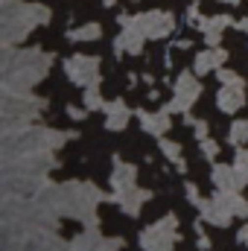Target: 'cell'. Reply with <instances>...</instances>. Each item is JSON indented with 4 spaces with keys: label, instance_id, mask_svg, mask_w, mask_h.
<instances>
[{
    "label": "cell",
    "instance_id": "28",
    "mask_svg": "<svg viewBox=\"0 0 248 251\" xmlns=\"http://www.w3.org/2000/svg\"><path fill=\"white\" fill-rule=\"evenodd\" d=\"M187 199H190V201H193V204H196V207H198V204H201V201H204V199H201V196H198V187H196V184H187Z\"/></svg>",
    "mask_w": 248,
    "mask_h": 251
},
{
    "label": "cell",
    "instance_id": "4",
    "mask_svg": "<svg viewBox=\"0 0 248 251\" xmlns=\"http://www.w3.org/2000/svg\"><path fill=\"white\" fill-rule=\"evenodd\" d=\"M178 219L175 213H167L164 219H158L155 225H149L140 234V249L143 251H173V246L178 243Z\"/></svg>",
    "mask_w": 248,
    "mask_h": 251
},
{
    "label": "cell",
    "instance_id": "5",
    "mask_svg": "<svg viewBox=\"0 0 248 251\" xmlns=\"http://www.w3.org/2000/svg\"><path fill=\"white\" fill-rule=\"evenodd\" d=\"M64 73L73 85H99V59L97 56H70L64 62Z\"/></svg>",
    "mask_w": 248,
    "mask_h": 251
},
{
    "label": "cell",
    "instance_id": "29",
    "mask_svg": "<svg viewBox=\"0 0 248 251\" xmlns=\"http://www.w3.org/2000/svg\"><path fill=\"white\" fill-rule=\"evenodd\" d=\"M187 21L190 24H198L201 18H198V3H190V9H187Z\"/></svg>",
    "mask_w": 248,
    "mask_h": 251
},
{
    "label": "cell",
    "instance_id": "21",
    "mask_svg": "<svg viewBox=\"0 0 248 251\" xmlns=\"http://www.w3.org/2000/svg\"><path fill=\"white\" fill-rule=\"evenodd\" d=\"M161 152H164V158H170L178 170H184V161H181V146L175 143V140H167V137H161V146H158Z\"/></svg>",
    "mask_w": 248,
    "mask_h": 251
},
{
    "label": "cell",
    "instance_id": "18",
    "mask_svg": "<svg viewBox=\"0 0 248 251\" xmlns=\"http://www.w3.org/2000/svg\"><path fill=\"white\" fill-rule=\"evenodd\" d=\"M134 176H137V170H134L131 164H123L120 158H114V173H111V184H114V190L131 187V184H134Z\"/></svg>",
    "mask_w": 248,
    "mask_h": 251
},
{
    "label": "cell",
    "instance_id": "8",
    "mask_svg": "<svg viewBox=\"0 0 248 251\" xmlns=\"http://www.w3.org/2000/svg\"><path fill=\"white\" fill-rule=\"evenodd\" d=\"M117 24L123 26V32L117 35V41H114V53L120 56V53H131V56H140V50H143V32H140V26L131 21V15H120L117 18Z\"/></svg>",
    "mask_w": 248,
    "mask_h": 251
},
{
    "label": "cell",
    "instance_id": "23",
    "mask_svg": "<svg viewBox=\"0 0 248 251\" xmlns=\"http://www.w3.org/2000/svg\"><path fill=\"white\" fill-rule=\"evenodd\" d=\"M228 140L234 143V146H243L248 140V120H237V123L231 126V131H228Z\"/></svg>",
    "mask_w": 248,
    "mask_h": 251
},
{
    "label": "cell",
    "instance_id": "14",
    "mask_svg": "<svg viewBox=\"0 0 248 251\" xmlns=\"http://www.w3.org/2000/svg\"><path fill=\"white\" fill-rule=\"evenodd\" d=\"M216 102L225 114H234L246 105V88L243 85H222V91L216 94Z\"/></svg>",
    "mask_w": 248,
    "mask_h": 251
},
{
    "label": "cell",
    "instance_id": "16",
    "mask_svg": "<svg viewBox=\"0 0 248 251\" xmlns=\"http://www.w3.org/2000/svg\"><path fill=\"white\" fill-rule=\"evenodd\" d=\"M102 108H105V128H111V131H123L125 123H128V117H131L128 105H125L123 100H114V102H105Z\"/></svg>",
    "mask_w": 248,
    "mask_h": 251
},
{
    "label": "cell",
    "instance_id": "17",
    "mask_svg": "<svg viewBox=\"0 0 248 251\" xmlns=\"http://www.w3.org/2000/svg\"><path fill=\"white\" fill-rule=\"evenodd\" d=\"M228 59V53L222 50V47H207V50H201L198 56H196V73L198 76H204V73H210V70H219L222 64Z\"/></svg>",
    "mask_w": 248,
    "mask_h": 251
},
{
    "label": "cell",
    "instance_id": "33",
    "mask_svg": "<svg viewBox=\"0 0 248 251\" xmlns=\"http://www.w3.org/2000/svg\"><path fill=\"white\" fill-rule=\"evenodd\" d=\"M102 3H105V6H114V3H117V0H102Z\"/></svg>",
    "mask_w": 248,
    "mask_h": 251
},
{
    "label": "cell",
    "instance_id": "32",
    "mask_svg": "<svg viewBox=\"0 0 248 251\" xmlns=\"http://www.w3.org/2000/svg\"><path fill=\"white\" fill-rule=\"evenodd\" d=\"M237 29H243V32H248V18H246V21H240V24H237Z\"/></svg>",
    "mask_w": 248,
    "mask_h": 251
},
{
    "label": "cell",
    "instance_id": "1",
    "mask_svg": "<svg viewBox=\"0 0 248 251\" xmlns=\"http://www.w3.org/2000/svg\"><path fill=\"white\" fill-rule=\"evenodd\" d=\"M53 67V56L41 50H12L3 47V94H26Z\"/></svg>",
    "mask_w": 248,
    "mask_h": 251
},
{
    "label": "cell",
    "instance_id": "12",
    "mask_svg": "<svg viewBox=\"0 0 248 251\" xmlns=\"http://www.w3.org/2000/svg\"><path fill=\"white\" fill-rule=\"evenodd\" d=\"M210 178H213V184L216 190H243L248 184V178L240 173V167L237 164H216L213 167V173H210Z\"/></svg>",
    "mask_w": 248,
    "mask_h": 251
},
{
    "label": "cell",
    "instance_id": "2",
    "mask_svg": "<svg viewBox=\"0 0 248 251\" xmlns=\"http://www.w3.org/2000/svg\"><path fill=\"white\" fill-rule=\"evenodd\" d=\"M67 137H76V131L62 134V131H50V128H38V126L3 131V164H15L26 155H38V152H53Z\"/></svg>",
    "mask_w": 248,
    "mask_h": 251
},
{
    "label": "cell",
    "instance_id": "11",
    "mask_svg": "<svg viewBox=\"0 0 248 251\" xmlns=\"http://www.w3.org/2000/svg\"><path fill=\"white\" fill-rule=\"evenodd\" d=\"M120 246H123L120 237H117V240H114V237H111V240H102V237L91 228V231L79 234V237L70 243V251H117Z\"/></svg>",
    "mask_w": 248,
    "mask_h": 251
},
{
    "label": "cell",
    "instance_id": "10",
    "mask_svg": "<svg viewBox=\"0 0 248 251\" xmlns=\"http://www.w3.org/2000/svg\"><path fill=\"white\" fill-rule=\"evenodd\" d=\"M149 199H152V193H149V190H140L137 184L123 187V190H114V196H111V201H117V204H120V210L128 213V216H137V213H140V207H143Z\"/></svg>",
    "mask_w": 248,
    "mask_h": 251
},
{
    "label": "cell",
    "instance_id": "3",
    "mask_svg": "<svg viewBox=\"0 0 248 251\" xmlns=\"http://www.w3.org/2000/svg\"><path fill=\"white\" fill-rule=\"evenodd\" d=\"M0 21H3V47H15L29 35L32 26L50 24V9L41 3H18V0H3L0 3Z\"/></svg>",
    "mask_w": 248,
    "mask_h": 251
},
{
    "label": "cell",
    "instance_id": "31",
    "mask_svg": "<svg viewBox=\"0 0 248 251\" xmlns=\"http://www.w3.org/2000/svg\"><path fill=\"white\" fill-rule=\"evenodd\" d=\"M237 240H240V243H246V240H248V225H246V228H240V234H237Z\"/></svg>",
    "mask_w": 248,
    "mask_h": 251
},
{
    "label": "cell",
    "instance_id": "22",
    "mask_svg": "<svg viewBox=\"0 0 248 251\" xmlns=\"http://www.w3.org/2000/svg\"><path fill=\"white\" fill-rule=\"evenodd\" d=\"M82 102H85V108H88V111L102 108V105H105V100H102V94H99V85H88V88H85V100H82Z\"/></svg>",
    "mask_w": 248,
    "mask_h": 251
},
{
    "label": "cell",
    "instance_id": "27",
    "mask_svg": "<svg viewBox=\"0 0 248 251\" xmlns=\"http://www.w3.org/2000/svg\"><path fill=\"white\" fill-rule=\"evenodd\" d=\"M187 123L196 128V137H198V140H204V137H207V123H204V120H187Z\"/></svg>",
    "mask_w": 248,
    "mask_h": 251
},
{
    "label": "cell",
    "instance_id": "35",
    "mask_svg": "<svg viewBox=\"0 0 248 251\" xmlns=\"http://www.w3.org/2000/svg\"><path fill=\"white\" fill-rule=\"evenodd\" d=\"M246 246H248V240H246Z\"/></svg>",
    "mask_w": 248,
    "mask_h": 251
},
{
    "label": "cell",
    "instance_id": "20",
    "mask_svg": "<svg viewBox=\"0 0 248 251\" xmlns=\"http://www.w3.org/2000/svg\"><path fill=\"white\" fill-rule=\"evenodd\" d=\"M99 35H102L99 24H85L79 29H67V41H97Z\"/></svg>",
    "mask_w": 248,
    "mask_h": 251
},
{
    "label": "cell",
    "instance_id": "19",
    "mask_svg": "<svg viewBox=\"0 0 248 251\" xmlns=\"http://www.w3.org/2000/svg\"><path fill=\"white\" fill-rule=\"evenodd\" d=\"M222 199H225V204L234 210V216H243V219H248V201L240 196V190H216Z\"/></svg>",
    "mask_w": 248,
    "mask_h": 251
},
{
    "label": "cell",
    "instance_id": "26",
    "mask_svg": "<svg viewBox=\"0 0 248 251\" xmlns=\"http://www.w3.org/2000/svg\"><path fill=\"white\" fill-rule=\"evenodd\" d=\"M234 164L240 167V173H243V176L248 178V149H240V152H237V158H234Z\"/></svg>",
    "mask_w": 248,
    "mask_h": 251
},
{
    "label": "cell",
    "instance_id": "25",
    "mask_svg": "<svg viewBox=\"0 0 248 251\" xmlns=\"http://www.w3.org/2000/svg\"><path fill=\"white\" fill-rule=\"evenodd\" d=\"M201 155H204V158H216V155H219V143L204 137V140H201Z\"/></svg>",
    "mask_w": 248,
    "mask_h": 251
},
{
    "label": "cell",
    "instance_id": "6",
    "mask_svg": "<svg viewBox=\"0 0 248 251\" xmlns=\"http://www.w3.org/2000/svg\"><path fill=\"white\" fill-rule=\"evenodd\" d=\"M198 94H201V82L193 76V73H181L178 79H175V97L164 105V111H170V114H175V111H190V105L198 100Z\"/></svg>",
    "mask_w": 248,
    "mask_h": 251
},
{
    "label": "cell",
    "instance_id": "9",
    "mask_svg": "<svg viewBox=\"0 0 248 251\" xmlns=\"http://www.w3.org/2000/svg\"><path fill=\"white\" fill-rule=\"evenodd\" d=\"M198 210H201V222H210V225H216V228H228L231 225V219H234V210L225 204V199L216 193L213 199H204L201 204H198Z\"/></svg>",
    "mask_w": 248,
    "mask_h": 251
},
{
    "label": "cell",
    "instance_id": "24",
    "mask_svg": "<svg viewBox=\"0 0 248 251\" xmlns=\"http://www.w3.org/2000/svg\"><path fill=\"white\" fill-rule=\"evenodd\" d=\"M216 73H219V82H222V85H243V88H246V79H243L240 73H234V70H225V67H219Z\"/></svg>",
    "mask_w": 248,
    "mask_h": 251
},
{
    "label": "cell",
    "instance_id": "15",
    "mask_svg": "<svg viewBox=\"0 0 248 251\" xmlns=\"http://www.w3.org/2000/svg\"><path fill=\"white\" fill-rule=\"evenodd\" d=\"M137 120L143 126V131H149V134H155V137H164L167 134V128H170V111H155V114H149V111H137Z\"/></svg>",
    "mask_w": 248,
    "mask_h": 251
},
{
    "label": "cell",
    "instance_id": "13",
    "mask_svg": "<svg viewBox=\"0 0 248 251\" xmlns=\"http://www.w3.org/2000/svg\"><path fill=\"white\" fill-rule=\"evenodd\" d=\"M231 24H234V21H231L228 15H213V18L198 21L201 38L207 41V47H219V41H222V29H225V26H231Z\"/></svg>",
    "mask_w": 248,
    "mask_h": 251
},
{
    "label": "cell",
    "instance_id": "34",
    "mask_svg": "<svg viewBox=\"0 0 248 251\" xmlns=\"http://www.w3.org/2000/svg\"><path fill=\"white\" fill-rule=\"evenodd\" d=\"M225 3H228V6H237V3H240V0H225Z\"/></svg>",
    "mask_w": 248,
    "mask_h": 251
},
{
    "label": "cell",
    "instance_id": "30",
    "mask_svg": "<svg viewBox=\"0 0 248 251\" xmlns=\"http://www.w3.org/2000/svg\"><path fill=\"white\" fill-rule=\"evenodd\" d=\"M85 111H88V108H76V105H67V117H70V120H82V117H85Z\"/></svg>",
    "mask_w": 248,
    "mask_h": 251
},
{
    "label": "cell",
    "instance_id": "7",
    "mask_svg": "<svg viewBox=\"0 0 248 251\" xmlns=\"http://www.w3.org/2000/svg\"><path fill=\"white\" fill-rule=\"evenodd\" d=\"M131 21L140 26L146 38H167L175 32V18L170 12H143V15H134Z\"/></svg>",
    "mask_w": 248,
    "mask_h": 251
}]
</instances>
